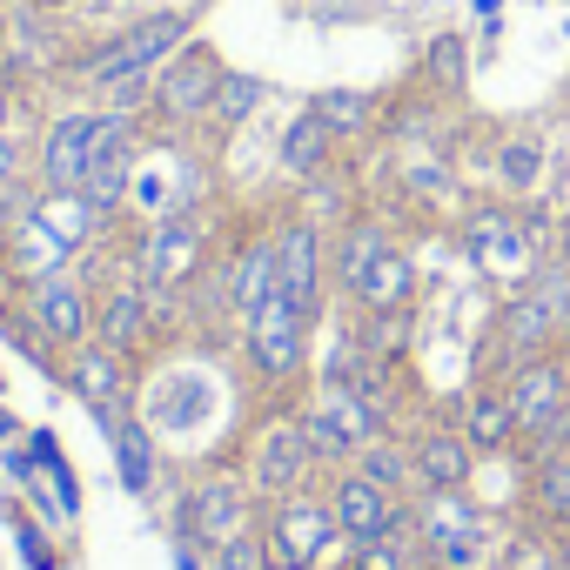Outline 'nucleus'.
Masks as SVG:
<instances>
[{
  "mask_svg": "<svg viewBox=\"0 0 570 570\" xmlns=\"http://www.w3.org/2000/svg\"><path fill=\"white\" fill-rule=\"evenodd\" d=\"M497 383H503V396H510V410H517V430L530 436V430H537L543 416H557V410L570 403V350L530 356V363L503 370Z\"/></svg>",
  "mask_w": 570,
  "mask_h": 570,
  "instance_id": "f3484780",
  "label": "nucleus"
},
{
  "mask_svg": "<svg viewBox=\"0 0 570 570\" xmlns=\"http://www.w3.org/2000/svg\"><path fill=\"white\" fill-rule=\"evenodd\" d=\"M28 8H48L55 14V8H81V0H28Z\"/></svg>",
  "mask_w": 570,
  "mask_h": 570,
  "instance_id": "37998d69",
  "label": "nucleus"
},
{
  "mask_svg": "<svg viewBox=\"0 0 570 570\" xmlns=\"http://www.w3.org/2000/svg\"><path fill=\"white\" fill-rule=\"evenodd\" d=\"M208 268V222L202 208H168L155 228H148V248H141V282L155 296H188Z\"/></svg>",
  "mask_w": 570,
  "mask_h": 570,
  "instance_id": "9d476101",
  "label": "nucleus"
},
{
  "mask_svg": "<svg viewBox=\"0 0 570 570\" xmlns=\"http://www.w3.org/2000/svg\"><path fill=\"white\" fill-rule=\"evenodd\" d=\"M416 282H423V268H416V255L410 248H390L356 289H350V303H356V316H403L410 303H416Z\"/></svg>",
  "mask_w": 570,
  "mask_h": 570,
  "instance_id": "5701e85b",
  "label": "nucleus"
},
{
  "mask_svg": "<svg viewBox=\"0 0 570 570\" xmlns=\"http://www.w3.org/2000/svg\"><path fill=\"white\" fill-rule=\"evenodd\" d=\"M323 570H330V563H323Z\"/></svg>",
  "mask_w": 570,
  "mask_h": 570,
  "instance_id": "49530a36",
  "label": "nucleus"
},
{
  "mask_svg": "<svg viewBox=\"0 0 570 570\" xmlns=\"http://www.w3.org/2000/svg\"><path fill=\"white\" fill-rule=\"evenodd\" d=\"M330 289V235L316 215H282L275 222V296H289L296 309L323 316Z\"/></svg>",
  "mask_w": 570,
  "mask_h": 570,
  "instance_id": "9b49d317",
  "label": "nucleus"
},
{
  "mask_svg": "<svg viewBox=\"0 0 570 570\" xmlns=\"http://www.w3.org/2000/svg\"><path fill=\"white\" fill-rule=\"evenodd\" d=\"M309 108L323 115V128H330L336 141H363V135L383 121V101H376L370 88H316Z\"/></svg>",
  "mask_w": 570,
  "mask_h": 570,
  "instance_id": "cd10ccee",
  "label": "nucleus"
},
{
  "mask_svg": "<svg viewBox=\"0 0 570 570\" xmlns=\"http://www.w3.org/2000/svg\"><path fill=\"white\" fill-rule=\"evenodd\" d=\"M323 497H330V510H336V530H343V543H370V537H390L396 523H403V497L390 490V483H376L370 470H330V483H323Z\"/></svg>",
  "mask_w": 570,
  "mask_h": 570,
  "instance_id": "2eb2a0df",
  "label": "nucleus"
},
{
  "mask_svg": "<svg viewBox=\"0 0 570 570\" xmlns=\"http://www.w3.org/2000/svg\"><path fill=\"white\" fill-rule=\"evenodd\" d=\"M316 350V316L296 309L289 296H268L255 316H242V363L262 383H303Z\"/></svg>",
  "mask_w": 570,
  "mask_h": 570,
  "instance_id": "39448f33",
  "label": "nucleus"
},
{
  "mask_svg": "<svg viewBox=\"0 0 570 570\" xmlns=\"http://www.w3.org/2000/svg\"><path fill=\"white\" fill-rule=\"evenodd\" d=\"M563 95H570V75H563Z\"/></svg>",
  "mask_w": 570,
  "mask_h": 570,
  "instance_id": "a18cd8bd",
  "label": "nucleus"
},
{
  "mask_svg": "<svg viewBox=\"0 0 570 570\" xmlns=\"http://www.w3.org/2000/svg\"><path fill=\"white\" fill-rule=\"evenodd\" d=\"M416 543L443 570H497V510L470 490H430L416 503Z\"/></svg>",
  "mask_w": 570,
  "mask_h": 570,
  "instance_id": "7ed1b4c3",
  "label": "nucleus"
},
{
  "mask_svg": "<svg viewBox=\"0 0 570 570\" xmlns=\"http://www.w3.org/2000/svg\"><path fill=\"white\" fill-rule=\"evenodd\" d=\"M316 470H323V463H316V450H309V436H303V416H296V410L268 416V423L248 436V456H242V476H248V490H255L262 503L309 490V483H316Z\"/></svg>",
  "mask_w": 570,
  "mask_h": 570,
  "instance_id": "0eeeda50",
  "label": "nucleus"
},
{
  "mask_svg": "<svg viewBox=\"0 0 570 570\" xmlns=\"http://www.w3.org/2000/svg\"><path fill=\"white\" fill-rule=\"evenodd\" d=\"M28 316L41 323V336H48L55 350L95 343V282H88L75 262L55 268V275H41L35 289H28Z\"/></svg>",
  "mask_w": 570,
  "mask_h": 570,
  "instance_id": "4468645a",
  "label": "nucleus"
},
{
  "mask_svg": "<svg viewBox=\"0 0 570 570\" xmlns=\"http://www.w3.org/2000/svg\"><path fill=\"white\" fill-rule=\"evenodd\" d=\"M195 8H155V14H135L128 28H115L108 41H95L88 55H75L68 61V81L88 95V101H101L115 81H128V75H155L168 55H181L188 41H195Z\"/></svg>",
  "mask_w": 570,
  "mask_h": 570,
  "instance_id": "f257e3e1",
  "label": "nucleus"
},
{
  "mask_svg": "<svg viewBox=\"0 0 570 570\" xmlns=\"http://www.w3.org/2000/svg\"><path fill=\"white\" fill-rule=\"evenodd\" d=\"M222 75H228V61L215 55V41H188L181 55H168L161 68H155V121L161 128H208V108H215V88H222Z\"/></svg>",
  "mask_w": 570,
  "mask_h": 570,
  "instance_id": "6e6552de",
  "label": "nucleus"
},
{
  "mask_svg": "<svg viewBox=\"0 0 570 570\" xmlns=\"http://www.w3.org/2000/svg\"><path fill=\"white\" fill-rule=\"evenodd\" d=\"M21 115H28L21 81H14V75H0V135H14V128H21Z\"/></svg>",
  "mask_w": 570,
  "mask_h": 570,
  "instance_id": "58836bf2",
  "label": "nucleus"
},
{
  "mask_svg": "<svg viewBox=\"0 0 570 570\" xmlns=\"http://www.w3.org/2000/svg\"><path fill=\"white\" fill-rule=\"evenodd\" d=\"M543 175H550V141H543V128H510V135L497 141V195L523 202V195L543 188Z\"/></svg>",
  "mask_w": 570,
  "mask_h": 570,
  "instance_id": "393cba45",
  "label": "nucleus"
},
{
  "mask_svg": "<svg viewBox=\"0 0 570 570\" xmlns=\"http://www.w3.org/2000/svg\"><path fill=\"white\" fill-rule=\"evenodd\" d=\"M262 523V497L248 490L242 470H202L188 483V503H181V537H195L202 550H222L228 537L255 530Z\"/></svg>",
  "mask_w": 570,
  "mask_h": 570,
  "instance_id": "1a4fd4ad",
  "label": "nucleus"
},
{
  "mask_svg": "<svg viewBox=\"0 0 570 570\" xmlns=\"http://www.w3.org/2000/svg\"><path fill=\"white\" fill-rule=\"evenodd\" d=\"M403 188H416L423 202H456V181H450L436 161H410V168H403Z\"/></svg>",
  "mask_w": 570,
  "mask_h": 570,
  "instance_id": "e433bc0d",
  "label": "nucleus"
},
{
  "mask_svg": "<svg viewBox=\"0 0 570 570\" xmlns=\"http://www.w3.org/2000/svg\"><path fill=\"white\" fill-rule=\"evenodd\" d=\"M523 497H530L537 530H543V537H563V530H570V450H563V456H537Z\"/></svg>",
  "mask_w": 570,
  "mask_h": 570,
  "instance_id": "a878e982",
  "label": "nucleus"
},
{
  "mask_svg": "<svg viewBox=\"0 0 570 570\" xmlns=\"http://www.w3.org/2000/svg\"><path fill=\"white\" fill-rule=\"evenodd\" d=\"M148 336H155V289H148L141 275L108 282V289L95 296V343L135 363L148 350Z\"/></svg>",
  "mask_w": 570,
  "mask_h": 570,
  "instance_id": "dca6fc26",
  "label": "nucleus"
},
{
  "mask_svg": "<svg viewBox=\"0 0 570 570\" xmlns=\"http://www.w3.org/2000/svg\"><path fill=\"white\" fill-rule=\"evenodd\" d=\"M21 557H28V570H61V557H55V543L21 517Z\"/></svg>",
  "mask_w": 570,
  "mask_h": 570,
  "instance_id": "4c0bfd02",
  "label": "nucleus"
},
{
  "mask_svg": "<svg viewBox=\"0 0 570 570\" xmlns=\"http://www.w3.org/2000/svg\"><path fill=\"white\" fill-rule=\"evenodd\" d=\"M296 416H303V436H309V450H316V463H323V470H350V463L363 456V436L336 416V403H330V396L303 403Z\"/></svg>",
  "mask_w": 570,
  "mask_h": 570,
  "instance_id": "bb28decb",
  "label": "nucleus"
},
{
  "mask_svg": "<svg viewBox=\"0 0 570 570\" xmlns=\"http://www.w3.org/2000/svg\"><path fill=\"white\" fill-rule=\"evenodd\" d=\"M390 248H396V235H390L383 215H343V222H336V242H330V282L350 296Z\"/></svg>",
  "mask_w": 570,
  "mask_h": 570,
  "instance_id": "aec40b11",
  "label": "nucleus"
},
{
  "mask_svg": "<svg viewBox=\"0 0 570 570\" xmlns=\"http://www.w3.org/2000/svg\"><path fill=\"white\" fill-rule=\"evenodd\" d=\"M416 537V510H403V523L390 537H370V543H350V570H416L423 550H410Z\"/></svg>",
  "mask_w": 570,
  "mask_h": 570,
  "instance_id": "7c9ffc66",
  "label": "nucleus"
},
{
  "mask_svg": "<svg viewBox=\"0 0 570 570\" xmlns=\"http://www.w3.org/2000/svg\"><path fill=\"white\" fill-rule=\"evenodd\" d=\"M75 262V248L61 242V228L28 202V215L8 228V242H0V268H8L14 282H41V275H55V268H68Z\"/></svg>",
  "mask_w": 570,
  "mask_h": 570,
  "instance_id": "6ab92c4d",
  "label": "nucleus"
},
{
  "mask_svg": "<svg viewBox=\"0 0 570 570\" xmlns=\"http://www.w3.org/2000/svg\"><path fill=\"white\" fill-rule=\"evenodd\" d=\"M95 141H101V108L81 101V108H61L35 148V181L41 195H81L88 168H95Z\"/></svg>",
  "mask_w": 570,
  "mask_h": 570,
  "instance_id": "ddd939ff",
  "label": "nucleus"
},
{
  "mask_svg": "<svg viewBox=\"0 0 570 570\" xmlns=\"http://www.w3.org/2000/svg\"><path fill=\"white\" fill-rule=\"evenodd\" d=\"M262 75H242V68H228L222 75V88H215V108H208V128L215 135H235V128H248V115L262 108Z\"/></svg>",
  "mask_w": 570,
  "mask_h": 570,
  "instance_id": "c756f323",
  "label": "nucleus"
},
{
  "mask_svg": "<svg viewBox=\"0 0 570 570\" xmlns=\"http://www.w3.org/2000/svg\"><path fill=\"white\" fill-rule=\"evenodd\" d=\"M463 248H470V262L497 282V289H523V282L550 262V255H543V228H537L510 195L476 202V208L463 215Z\"/></svg>",
  "mask_w": 570,
  "mask_h": 570,
  "instance_id": "20e7f679",
  "label": "nucleus"
},
{
  "mask_svg": "<svg viewBox=\"0 0 570 570\" xmlns=\"http://www.w3.org/2000/svg\"><path fill=\"white\" fill-rule=\"evenodd\" d=\"M416 570H443V563H430V557H423V563H416Z\"/></svg>",
  "mask_w": 570,
  "mask_h": 570,
  "instance_id": "c03bdc74",
  "label": "nucleus"
},
{
  "mask_svg": "<svg viewBox=\"0 0 570 570\" xmlns=\"http://www.w3.org/2000/svg\"><path fill=\"white\" fill-rule=\"evenodd\" d=\"M423 75H430L436 95H463V81H470V41H463L456 28L436 35V41L423 48Z\"/></svg>",
  "mask_w": 570,
  "mask_h": 570,
  "instance_id": "473e14b6",
  "label": "nucleus"
},
{
  "mask_svg": "<svg viewBox=\"0 0 570 570\" xmlns=\"http://www.w3.org/2000/svg\"><path fill=\"white\" fill-rule=\"evenodd\" d=\"M268 296H275V228H255L222 275V303H228V316H255Z\"/></svg>",
  "mask_w": 570,
  "mask_h": 570,
  "instance_id": "412c9836",
  "label": "nucleus"
},
{
  "mask_svg": "<svg viewBox=\"0 0 570 570\" xmlns=\"http://www.w3.org/2000/svg\"><path fill=\"white\" fill-rule=\"evenodd\" d=\"M550 543H557V570H570V530H563V537H550Z\"/></svg>",
  "mask_w": 570,
  "mask_h": 570,
  "instance_id": "79ce46f5",
  "label": "nucleus"
},
{
  "mask_svg": "<svg viewBox=\"0 0 570 570\" xmlns=\"http://www.w3.org/2000/svg\"><path fill=\"white\" fill-rule=\"evenodd\" d=\"M356 470H370L376 483H390L396 497H403V483H416V470H410V450L390 436V443H363V456H356Z\"/></svg>",
  "mask_w": 570,
  "mask_h": 570,
  "instance_id": "f704fd0d",
  "label": "nucleus"
},
{
  "mask_svg": "<svg viewBox=\"0 0 570 570\" xmlns=\"http://www.w3.org/2000/svg\"><path fill=\"white\" fill-rule=\"evenodd\" d=\"M14 175H21V141H14V135H0V188H8Z\"/></svg>",
  "mask_w": 570,
  "mask_h": 570,
  "instance_id": "ea45409f",
  "label": "nucleus"
},
{
  "mask_svg": "<svg viewBox=\"0 0 570 570\" xmlns=\"http://www.w3.org/2000/svg\"><path fill=\"white\" fill-rule=\"evenodd\" d=\"M262 537H268L275 570H323V563L336 557V543H343L336 510H330V497H323L316 483L296 490V497L262 503Z\"/></svg>",
  "mask_w": 570,
  "mask_h": 570,
  "instance_id": "423d86ee",
  "label": "nucleus"
},
{
  "mask_svg": "<svg viewBox=\"0 0 570 570\" xmlns=\"http://www.w3.org/2000/svg\"><path fill=\"white\" fill-rule=\"evenodd\" d=\"M563 330H570V275H563L557 262H543L523 289L503 296L483 356H490V370L503 376V370H517V363H530V356L563 350Z\"/></svg>",
  "mask_w": 570,
  "mask_h": 570,
  "instance_id": "f03ea898",
  "label": "nucleus"
},
{
  "mask_svg": "<svg viewBox=\"0 0 570 570\" xmlns=\"http://www.w3.org/2000/svg\"><path fill=\"white\" fill-rule=\"evenodd\" d=\"M215 563H222V570H275V557H268V537H262V523H255V530H242V537H228V543L215 550Z\"/></svg>",
  "mask_w": 570,
  "mask_h": 570,
  "instance_id": "c9c22d12",
  "label": "nucleus"
},
{
  "mask_svg": "<svg viewBox=\"0 0 570 570\" xmlns=\"http://www.w3.org/2000/svg\"><path fill=\"white\" fill-rule=\"evenodd\" d=\"M0 330H8V350H14V356H28L35 370H55V343L41 336V323H35L28 309L8 303V309H0Z\"/></svg>",
  "mask_w": 570,
  "mask_h": 570,
  "instance_id": "72a5a7b5",
  "label": "nucleus"
},
{
  "mask_svg": "<svg viewBox=\"0 0 570 570\" xmlns=\"http://www.w3.org/2000/svg\"><path fill=\"white\" fill-rule=\"evenodd\" d=\"M336 148H343V141L323 128V115H316V108H296V121L282 128V141H275V168L289 175V181H316V175H330Z\"/></svg>",
  "mask_w": 570,
  "mask_h": 570,
  "instance_id": "b1692460",
  "label": "nucleus"
},
{
  "mask_svg": "<svg viewBox=\"0 0 570 570\" xmlns=\"http://www.w3.org/2000/svg\"><path fill=\"white\" fill-rule=\"evenodd\" d=\"M155 463H161V443H155L148 416H128L115 430V476H121V490L128 497H148L155 490Z\"/></svg>",
  "mask_w": 570,
  "mask_h": 570,
  "instance_id": "c85d7f7f",
  "label": "nucleus"
},
{
  "mask_svg": "<svg viewBox=\"0 0 570 570\" xmlns=\"http://www.w3.org/2000/svg\"><path fill=\"white\" fill-rule=\"evenodd\" d=\"M456 430L470 436V450H476V456H510V450L523 443V430H517V410H510L503 383H476V390L463 396V410H456Z\"/></svg>",
  "mask_w": 570,
  "mask_h": 570,
  "instance_id": "4be33fe9",
  "label": "nucleus"
},
{
  "mask_svg": "<svg viewBox=\"0 0 570 570\" xmlns=\"http://www.w3.org/2000/svg\"><path fill=\"white\" fill-rule=\"evenodd\" d=\"M61 390L115 436L128 416H135V370H128V356H115V350H101V343H81V350H68V370H61Z\"/></svg>",
  "mask_w": 570,
  "mask_h": 570,
  "instance_id": "f8f14e48",
  "label": "nucleus"
},
{
  "mask_svg": "<svg viewBox=\"0 0 570 570\" xmlns=\"http://www.w3.org/2000/svg\"><path fill=\"white\" fill-rule=\"evenodd\" d=\"M550 262L570 275V215H563V228H557V242H550Z\"/></svg>",
  "mask_w": 570,
  "mask_h": 570,
  "instance_id": "a19ab883",
  "label": "nucleus"
},
{
  "mask_svg": "<svg viewBox=\"0 0 570 570\" xmlns=\"http://www.w3.org/2000/svg\"><path fill=\"white\" fill-rule=\"evenodd\" d=\"M28 470H41V476L55 483L61 517H81V483H75V470H68V456H61L55 430H35V436H28Z\"/></svg>",
  "mask_w": 570,
  "mask_h": 570,
  "instance_id": "2f4dec72",
  "label": "nucleus"
},
{
  "mask_svg": "<svg viewBox=\"0 0 570 570\" xmlns=\"http://www.w3.org/2000/svg\"><path fill=\"white\" fill-rule=\"evenodd\" d=\"M476 463L483 456L470 450V436L456 423H423L410 436V470H416L423 490H470L476 483Z\"/></svg>",
  "mask_w": 570,
  "mask_h": 570,
  "instance_id": "a211bd4d",
  "label": "nucleus"
}]
</instances>
